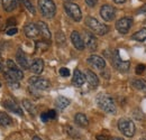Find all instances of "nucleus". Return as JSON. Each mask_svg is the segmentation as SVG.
Here are the masks:
<instances>
[{"label":"nucleus","mask_w":146,"mask_h":140,"mask_svg":"<svg viewBox=\"0 0 146 140\" xmlns=\"http://www.w3.org/2000/svg\"><path fill=\"white\" fill-rule=\"evenodd\" d=\"M88 63L97 70H104L106 67V61L98 55H91L88 58Z\"/></svg>","instance_id":"11"},{"label":"nucleus","mask_w":146,"mask_h":140,"mask_svg":"<svg viewBox=\"0 0 146 140\" xmlns=\"http://www.w3.org/2000/svg\"><path fill=\"white\" fill-rule=\"evenodd\" d=\"M28 82L33 88H37V90H47L51 87V83L46 79L40 77V76H32V77H29Z\"/></svg>","instance_id":"8"},{"label":"nucleus","mask_w":146,"mask_h":140,"mask_svg":"<svg viewBox=\"0 0 146 140\" xmlns=\"http://www.w3.org/2000/svg\"><path fill=\"white\" fill-rule=\"evenodd\" d=\"M84 82H86V75H84L80 70H74L73 79H72L73 84L76 85V87H81Z\"/></svg>","instance_id":"17"},{"label":"nucleus","mask_w":146,"mask_h":140,"mask_svg":"<svg viewBox=\"0 0 146 140\" xmlns=\"http://www.w3.org/2000/svg\"><path fill=\"white\" fill-rule=\"evenodd\" d=\"M17 24V21H16V19L15 18H9L8 20H7V22H6V26H11V27H15V25Z\"/></svg>","instance_id":"33"},{"label":"nucleus","mask_w":146,"mask_h":140,"mask_svg":"<svg viewBox=\"0 0 146 140\" xmlns=\"http://www.w3.org/2000/svg\"><path fill=\"white\" fill-rule=\"evenodd\" d=\"M98 0H86V3L89 6V7H94L97 5Z\"/></svg>","instance_id":"38"},{"label":"nucleus","mask_w":146,"mask_h":140,"mask_svg":"<svg viewBox=\"0 0 146 140\" xmlns=\"http://www.w3.org/2000/svg\"><path fill=\"white\" fill-rule=\"evenodd\" d=\"M138 13H141L143 15H146V5H144L143 7H141V9L138 10Z\"/></svg>","instance_id":"40"},{"label":"nucleus","mask_w":146,"mask_h":140,"mask_svg":"<svg viewBox=\"0 0 146 140\" xmlns=\"http://www.w3.org/2000/svg\"><path fill=\"white\" fill-rule=\"evenodd\" d=\"M86 25L91 29L93 33H96L97 35L104 36L108 34L109 32V27L107 25H104L102 22H100L98 19L93 17H87L86 18Z\"/></svg>","instance_id":"3"},{"label":"nucleus","mask_w":146,"mask_h":140,"mask_svg":"<svg viewBox=\"0 0 146 140\" xmlns=\"http://www.w3.org/2000/svg\"><path fill=\"white\" fill-rule=\"evenodd\" d=\"M24 33L28 38H36L37 36L39 35V30H38L37 25L33 24V22H29L24 27Z\"/></svg>","instance_id":"15"},{"label":"nucleus","mask_w":146,"mask_h":140,"mask_svg":"<svg viewBox=\"0 0 146 140\" xmlns=\"http://www.w3.org/2000/svg\"><path fill=\"white\" fill-rule=\"evenodd\" d=\"M100 16L106 21H112L116 17V10L110 5H104L100 9Z\"/></svg>","instance_id":"10"},{"label":"nucleus","mask_w":146,"mask_h":140,"mask_svg":"<svg viewBox=\"0 0 146 140\" xmlns=\"http://www.w3.org/2000/svg\"><path fill=\"white\" fill-rule=\"evenodd\" d=\"M97 140H109V136L108 135H105V133H100V135H97Z\"/></svg>","instance_id":"36"},{"label":"nucleus","mask_w":146,"mask_h":140,"mask_svg":"<svg viewBox=\"0 0 146 140\" xmlns=\"http://www.w3.org/2000/svg\"><path fill=\"white\" fill-rule=\"evenodd\" d=\"M84 44L87 45V47L91 52H94L97 50V46H98V42H97L96 36L90 32H84Z\"/></svg>","instance_id":"12"},{"label":"nucleus","mask_w":146,"mask_h":140,"mask_svg":"<svg viewBox=\"0 0 146 140\" xmlns=\"http://www.w3.org/2000/svg\"><path fill=\"white\" fill-rule=\"evenodd\" d=\"M29 70L32 71L33 73H35V74H40L43 70H44V62H43V59L42 58H36V59H34L33 61V63L31 64V67H29Z\"/></svg>","instance_id":"18"},{"label":"nucleus","mask_w":146,"mask_h":140,"mask_svg":"<svg viewBox=\"0 0 146 140\" xmlns=\"http://www.w3.org/2000/svg\"><path fill=\"white\" fill-rule=\"evenodd\" d=\"M6 66H7V71L3 72V76H5L8 85L13 88H18V81L24 79L23 71L19 70V67L16 65V63L13 59H7L6 61Z\"/></svg>","instance_id":"1"},{"label":"nucleus","mask_w":146,"mask_h":140,"mask_svg":"<svg viewBox=\"0 0 146 140\" xmlns=\"http://www.w3.org/2000/svg\"><path fill=\"white\" fill-rule=\"evenodd\" d=\"M133 87L137 90H141V91H146V82L142 79H137V80H134L131 82Z\"/></svg>","instance_id":"28"},{"label":"nucleus","mask_w":146,"mask_h":140,"mask_svg":"<svg viewBox=\"0 0 146 140\" xmlns=\"http://www.w3.org/2000/svg\"><path fill=\"white\" fill-rule=\"evenodd\" d=\"M38 7L44 17L53 18L55 16L56 6L53 0H38Z\"/></svg>","instance_id":"4"},{"label":"nucleus","mask_w":146,"mask_h":140,"mask_svg":"<svg viewBox=\"0 0 146 140\" xmlns=\"http://www.w3.org/2000/svg\"><path fill=\"white\" fill-rule=\"evenodd\" d=\"M50 47V43L46 40H38L36 42V52H45Z\"/></svg>","instance_id":"27"},{"label":"nucleus","mask_w":146,"mask_h":140,"mask_svg":"<svg viewBox=\"0 0 146 140\" xmlns=\"http://www.w3.org/2000/svg\"><path fill=\"white\" fill-rule=\"evenodd\" d=\"M2 69V59H1V55H0V70Z\"/></svg>","instance_id":"43"},{"label":"nucleus","mask_w":146,"mask_h":140,"mask_svg":"<svg viewBox=\"0 0 146 140\" xmlns=\"http://www.w3.org/2000/svg\"><path fill=\"white\" fill-rule=\"evenodd\" d=\"M112 140H123V139H121V138H113Z\"/></svg>","instance_id":"44"},{"label":"nucleus","mask_w":146,"mask_h":140,"mask_svg":"<svg viewBox=\"0 0 146 140\" xmlns=\"http://www.w3.org/2000/svg\"><path fill=\"white\" fill-rule=\"evenodd\" d=\"M66 131H68V135L73 137V138H79L80 137V135L78 133V131L74 130L72 127H66Z\"/></svg>","instance_id":"30"},{"label":"nucleus","mask_w":146,"mask_h":140,"mask_svg":"<svg viewBox=\"0 0 146 140\" xmlns=\"http://www.w3.org/2000/svg\"><path fill=\"white\" fill-rule=\"evenodd\" d=\"M97 104L99 105L100 109H102L105 112H107L109 114H115L117 112L115 101L109 95H106V94L99 95L97 98Z\"/></svg>","instance_id":"2"},{"label":"nucleus","mask_w":146,"mask_h":140,"mask_svg":"<svg viewBox=\"0 0 146 140\" xmlns=\"http://www.w3.org/2000/svg\"><path fill=\"white\" fill-rule=\"evenodd\" d=\"M118 129H119L120 132H123L124 136L130 138V137H133L135 135L136 127H135V123L133 122L130 119H128V118H121L118 121Z\"/></svg>","instance_id":"5"},{"label":"nucleus","mask_w":146,"mask_h":140,"mask_svg":"<svg viewBox=\"0 0 146 140\" xmlns=\"http://www.w3.org/2000/svg\"><path fill=\"white\" fill-rule=\"evenodd\" d=\"M63 7H64L65 13L69 15V17L73 19L74 21H80L82 19V13L78 5L73 3L71 1H66V2H64Z\"/></svg>","instance_id":"6"},{"label":"nucleus","mask_w":146,"mask_h":140,"mask_svg":"<svg viewBox=\"0 0 146 140\" xmlns=\"http://www.w3.org/2000/svg\"><path fill=\"white\" fill-rule=\"evenodd\" d=\"M69 1H72V0H69Z\"/></svg>","instance_id":"46"},{"label":"nucleus","mask_w":146,"mask_h":140,"mask_svg":"<svg viewBox=\"0 0 146 140\" xmlns=\"http://www.w3.org/2000/svg\"><path fill=\"white\" fill-rule=\"evenodd\" d=\"M71 42H72L73 46L78 50V51H83L84 50V46H86V44H84V40L82 39V37L81 35L78 33V32H72V34H71Z\"/></svg>","instance_id":"13"},{"label":"nucleus","mask_w":146,"mask_h":140,"mask_svg":"<svg viewBox=\"0 0 146 140\" xmlns=\"http://www.w3.org/2000/svg\"><path fill=\"white\" fill-rule=\"evenodd\" d=\"M17 32H18V29H17L16 27H11V28H9V29L7 30V35H9V36L16 35Z\"/></svg>","instance_id":"35"},{"label":"nucleus","mask_w":146,"mask_h":140,"mask_svg":"<svg viewBox=\"0 0 146 140\" xmlns=\"http://www.w3.org/2000/svg\"><path fill=\"white\" fill-rule=\"evenodd\" d=\"M139 140H146V139H139Z\"/></svg>","instance_id":"45"},{"label":"nucleus","mask_w":146,"mask_h":140,"mask_svg":"<svg viewBox=\"0 0 146 140\" xmlns=\"http://www.w3.org/2000/svg\"><path fill=\"white\" fill-rule=\"evenodd\" d=\"M21 103H23V106L27 110V112H28V113H31L33 117L36 114V108L33 105V103H32L29 100H26V99H25V100H23V102H21Z\"/></svg>","instance_id":"24"},{"label":"nucleus","mask_w":146,"mask_h":140,"mask_svg":"<svg viewBox=\"0 0 146 140\" xmlns=\"http://www.w3.org/2000/svg\"><path fill=\"white\" fill-rule=\"evenodd\" d=\"M40 119H42V121H44V122L48 121V120H50V118H48V114H47V112H44V113H42V114H40Z\"/></svg>","instance_id":"37"},{"label":"nucleus","mask_w":146,"mask_h":140,"mask_svg":"<svg viewBox=\"0 0 146 140\" xmlns=\"http://www.w3.org/2000/svg\"><path fill=\"white\" fill-rule=\"evenodd\" d=\"M2 7L7 13H11L17 7V0H2Z\"/></svg>","instance_id":"22"},{"label":"nucleus","mask_w":146,"mask_h":140,"mask_svg":"<svg viewBox=\"0 0 146 140\" xmlns=\"http://www.w3.org/2000/svg\"><path fill=\"white\" fill-rule=\"evenodd\" d=\"M0 124L3 127L11 125L13 124V119L5 112H0Z\"/></svg>","instance_id":"25"},{"label":"nucleus","mask_w":146,"mask_h":140,"mask_svg":"<svg viewBox=\"0 0 146 140\" xmlns=\"http://www.w3.org/2000/svg\"><path fill=\"white\" fill-rule=\"evenodd\" d=\"M16 61H17V63L19 64V66L21 69H24V70H28L31 67L27 56L25 55V53L23 52L21 50H18V52L16 53Z\"/></svg>","instance_id":"16"},{"label":"nucleus","mask_w":146,"mask_h":140,"mask_svg":"<svg viewBox=\"0 0 146 140\" xmlns=\"http://www.w3.org/2000/svg\"><path fill=\"white\" fill-rule=\"evenodd\" d=\"M56 43L58 45H63L65 43V38H64V35L61 33V32H57L56 33Z\"/></svg>","instance_id":"31"},{"label":"nucleus","mask_w":146,"mask_h":140,"mask_svg":"<svg viewBox=\"0 0 146 140\" xmlns=\"http://www.w3.org/2000/svg\"><path fill=\"white\" fill-rule=\"evenodd\" d=\"M23 3H24V6L26 7V9H27L31 14H33V15H35V14H36V10H35V8H34L33 3H32L29 0H23Z\"/></svg>","instance_id":"29"},{"label":"nucleus","mask_w":146,"mask_h":140,"mask_svg":"<svg viewBox=\"0 0 146 140\" xmlns=\"http://www.w3.org/2000/svg\"><path fill=\"white\" fill-rule=\"evenodd\" d=\"M70 104V100L66 99L65 96H58L56 100H55V105L60 109V110H64L65 108H68Z\"/></svg>","instance_id":"23"},{"label":"nucleus","mask_w":146,"mask_h":140,"mask_svg":"<svg viewBox=\"0 0 146 140\" xmlns=\"http://www.w3.org/2000/svg\"><path fill=\"white\" fill-rule=\"evenodd\" d=\"M36 25H37V27H38L39 34L43 36L46 40H50V39H51V32H50V29H48V26H47L44 21H38Z\"/></svg>","instance_id":"19"},{"label":"nucleus","mask_w":146,"mask_h":140,"mask_svg":"<svg viewBox=\"0 0 146 140\" xmlns=\"http://www.w3.org/2000/svg\"><path fill=\"white\" fill-rule=\"evenodd\" d=\"M126 0H113V2L115 3H117V5H121V3H124Z\"/></svg>","instance_id":"41"},{"label":"nucleus","mask_w":146,"mask_h":140,"mask_svg":"<svg viewBox=\"0 0 146 140\" xmlns=\"http://www.w3.org/2000/svg\"><path fill=\"white\" fill-rule=\"evenodd\" d=\"M131 38L137 40V42H144V40H146V28H142L141 30L136 32L134 35L131 36Z\"/></svg>","instance_id":"26"},{"label":"nucleus","mask_w":146,"mask_h":140,"mask_svg":"<svg viewBox=\"0 0 146 140\" xmlns=\"http://www.w3.org/2000/svg\"><path fill=\"white\" fill-rule=\"evenodd\" d=\"M60 75L63 76V77H68L70 75V70L66 69V67H62L60 69Z\"/></svg>","instance_id":"32"},{"label":"nucleus","mask_w":146,"mask_h":140,"mask_svg":"<svg viewBox=\"0 0 146 140\" xmlns=\"http://www.w3.org/2000/svg\"><path fill=\"white\" fill-rule=\"evenodd\" d=\"M33 140H42V139H40L39 137H37V136H34V137H33Z\"/></svg>","instance_id":"42"},{"label":"nucleus","mask_w":146,"mask_h":140,"mask_svg":"<svg viewBox=\"0 0 146 140\" xmlns=\"http://www.w3.org/2000/svg\"><path fill=\"white\" fill-rule=\"evenodd\" d=\"M47 114H48V118L50 119H55L56 118V112H55L54 110H50L47 112Z\"/></svg>","instance_id":"39"},{"label":"nucleus","mask_w":146,"mask_h":140,"mask_svg":"<svg viewBox=\"0 0 146 140\" xmlns=\"http://www.w3.org/2000/svg\"><path fill=\"white\" fill-rule=\"evenodd\" d=\"M2 105H3L6 109H8L9 111H11V112H14V113H16V114H18V116H23V114H24L21 108H20L15 101H13V100H10V99H9V100H5V101L2 102Z\"/></svg>","instance_id":"14"},{"label":"nucleus","mask_w":146,"mask_h":140,"mask_svg":"<svg viewBox=\"0 0 146 140\" xmlns=\"http://www.w3.org/2000/svg\"><path fill=\"white\" fill-rule=\"evenodd\" d=\"M74 121L80 127H87L89 124V120H88L87 116L83 113H76L74 117Z\"/></svg>","instance_id":"21"},{"label":"nucleus","mask_w":146,"mask_h":140,"mask_svg":"<svg viewBox=\"0 0 146 140\" xmlns=\"http://www.w3.org/2000/svg\"><path fill=\"white\" fill-rule=\"evenodd\" d=\"M111 63L113 65V67L119 72H127L130 67V63L128 61H123L119 56L118 51H113L112 52V57H111Z\"/></svg>","instance_id":"7"},{"label":"nucleus","mask_w":146,"mask_h":140,"mask_svg":"<svg viewBox=\"0 0 146 140\" xmlns=\"http://www.w3.org/2000/svg\"><path fill=\"white\" fill-rule=\"evenodd\" d=\"M86 81L90 84V87H92V88H96V87L99 85V79H98V76L96 75V73H93L90 70H88L86 72Z\"/></svg>","instance_id":"20"},{"label":"nucleus","mask_w":146,"mask_h":140,"mask_svg":"<svg viewBox=\"0 0 146 140\" xmlns=\"http://www.w3.org/2000/svg\"><path fill=\"white\" fill-rule=\"evenodd\" d=\"M131 24H133L131 18H128V17L120 18V19L116 22V29H117L120 34L125 35V34H127L128 30L130 29Z\"/></svg>","instance_id":"9"},{"label":"nucleus","mask_w":146,"mask_h":140,"mask_svg":"<svg viewBox=\"0 0 146 140\" xmlns=\"http://www.w3.org/2000/svg\"><path fill=\"white\" fill-rule=\"evenodd\" d=\"M145 65L144 64H139V65H137V67H136V74H142L144 71H145Z\"/></svg>","instance_id":"34"},{"label":"nucleus","mask_w":146,"mask_h":140,"mask_svg":"<svg viewBox=\"0 0 146 140\" xmlns=\"http://www.w3.org/2000/svg\"><path fill=\"white\" fill-rule=\"evenodd\" d=\"M0 85H1V84H0Z\"/></svg>","instance_id":"47"}]
</instances>
